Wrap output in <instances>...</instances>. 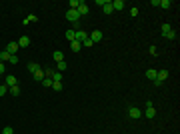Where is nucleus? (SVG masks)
I'll return each mask as SVG.
<instances>
[{
    "label": "nucleus",
    "instance_id": "a878e982",
    "mask_svg": "<svg viewBox=\"0 0 180 134\" xmlns=\"http://www.w3.org/2000/svg\"><path fill=\"white\" fill-rule=\"evenodd\" d=\"M56 68H58V72H64L66 70V62L62 60V62H56Z\"/></svg>",
    "mask_w": 180,
    "mask_h": 134
},
{
    "label": "nucleus",
    "instance_id": "423d86ee",
    "mask_svg": "<svg viewBox=\"0 0 180 134\" xmlns=\"http://www.w3.org/2000/svg\"><path fill=\"white\" fill-rule=\"evenodd\" d=\"M76 10H78V14H80V16H86V14L90 12V8H88V4H86V2H80Z\"/></svg>",
    "mask_w": 180,
    "mask_h": 134
},
{
    "label": "nucleus",
    "instance_id": "39448f33",
    "mask_svg": "<svg viewBox=\"0 0 180 134\" xmlns=\"http://www.w3.org/2000/svg\"><path fill=\"white\" fill-rule=\"evenodd\" d=\"M128 116H130V118H142V110L136 108V106H130V108H128Z\"/></svg>",
    "mask_w": 180,
    "mask_h": 134
},
{
    "label": "nucleus",
    "instance_id": "f257e3e1",
    "mask_svg": "<svg viewBox=\"0 0 180 134\" xmlns=\"http://www.w3.org/2000/svg\"><path fill=\"white\" fill-rule=\"evenodd\" d=\"M166 78H168V70H158V72H156V78L152 80V82H154V86H160Z\"/></svg>",
    "mask_w": 180,
    "mask_h": 134
},
{
    "label": "nucleus",
    "instance_id": "5701e85b",
    "mask_svg": "<svg viewBox=\"0 0 180 134\" xmlns=\"http://www.w3.org/2000/svg\"><path fill=\"white\" fill-rule=\"evenodd\" d=\"M80 42H76V40H74V42H70V48H72V52H80Z\"/></svg>",
    "mask_w": 180,
    "mask_h": 134
},
{
    "label": "nucleus",
    "instance_id": "aec40b11",
    "mask_svg": "<svg viewBox=\"0 0 180 134\" xmlns=\"http://www.w3.org/2000/svg\"><path fill=\"white\" fill-rule=\"evenodd\" d=\"M172 30V26L170 24H162V28H160V32H162V36H166V34Z\"/></svg>",
    "mask_w": 180,
    "mask_h": 134
},
{
    "label": "nucleus",
    "instance_id": "f8f14e48",
    "mask_svg": "<svg viewBox=\"0 0 180 134\" xmlns=\"http://www.w3.org/2000/svg\"><path fill=\"white\" fill-rule=\"evenodd\" d=\"M102 12H104V14H112V12H114V8H112V2H106V4L102 6Z\"/></svg>",
    "mask_w": 180,
    "mask_h": 134
},
{
    "label": "nucleus",
    "instance_id": "9d476101",
    "mask_svg": "<svg viewBox=\"0 0 180 134\" xmlns=\"http://www.w3.org/2000/svg\"><path fill=\"white\" fill-rule=\"evenodd\" d=\"M50 78H52V82H62V72H58V70H52Z\"/></svg>",
    "mask_w": 180,
    "mask_h": 134
},
{
    "label": "nucleus",
    "instance_id": "f704fd0d",
    "mask_svg": "<svg viewBox=\"0 0 180 134\" xmlns=\"http://www.w3.org/2000/svg\"><path fill=\"white\" fill-rule=\"evenodd\" d=\"M130 14H132V16H138V8H130Z\"/></svg>",
    "mask_w": 180,
    "mask_h": 134
},
{
    "label": "nucleus",
    "instance_id": "473e14b6",
    "mask_svg": "<svg viewBox=\"0 0 180 134\" xmlns=\"http://www.w3.org/2000/svg\"><path fill=\"white\" fill-rule=\"evenodd\" d=\"M82 46H86V48H90V46H92V40H90V38H86V40L82 42Z\"/></svg>",
    "mask_w": 180,
    "mask_h": 134
},
{
    "label": "nucleus",
    "instance_id": "f3484780",
    "mask_svg": "<svg viewBox=\"0 0 180 134\" xmlns=\"http://www.w3.org/2000/svg\"><path fill=\"white\" fill-rule=\"evenodd\" d=\"M28 70H30V72H38V70H42V68H40V64H36V62H30V64H28Z\"/></svg>",
    "mask_w": 180,
    "mask_h": 134
},
{
    "label": "nucleus",
    "instance_id": "a211bd4d",
    "mask_svg": "<svg viewBox=\"0 0 180 134\" xmlns=\"http://www.w3.org/2000/svg\"><path fill=\"white\" fill-rule=\"evenodd\" d=\"M32 76H34V80H38V82H42V80H44V70H38V72H34Z\"/></svg>",
    "mask_w": 180,
    "mask_h": 134
},
{
    "label": "nucleus",
    "instance_id": "4468645a",
    "mask_svg": "<svg viewBox=\"0 0 180 134\" xmlns=\"http://www.w3.org/2000/svg\"><path fill=\"white\" fill-rule=\"evenodd\" d=\"M38 20V16L36 14H28L26 18H24V24H32V22H36Z\"/></svg>",
    "mask_w": 180,
    "mask_h": 134
},
{
    "label": "nucleus",
    "instance_id": "412c9836",
    "mask_svg": "<svg viewBox=\"0 0 180 134\" xmlns=\"http://www.w3.org/2000/svg\"><path fill=\"white\" fill-rule=\"evenodd\" d=\"M52 78H48V76H44V80H42V86H46V88H52Z\"/></svg>",
    "mask_w": 180,
    "mask_h": 134
},
{
    "label": "nucleus",
    "instance_id": "dca6fc26",
    "mask_svg": "<svg viewBox=\"0 0 180 134\" xmlns=\"http://www.w3.org/2000/svg\"><path fill=\"white\" fill-rule=\"evenodd\" d=\"M158 6H160L162 10H168L170 6H172V2H170V0H160V4H158Z\"/></svg>",
    "mask_w": 180,
    "mask_h": 134
},
{
    "label": "nucleus",
    "instance_id": "6ab92c4d",
    "mask_svg": "<svg viewBox=\"0 0 180 134\" xmlns=\"http://www.w3.org/2000/svg\"><path fill=\"white\" fill-rule=\"evenodd\" d=\"M156 72H158V70H154V68L146 70V78H148V80H154V78H156Z\"/></svg>",
    "mask_w": 180,
    "mask_h": 134
},
{
    "label": "nucleus",
    "instance_id": "c85d7f7f",
    "mask_svg": "<svg viewBox=\"0 0 180 134\" xmlns=\"http://www.w3.org/2000/svg\"><path fill=\"white\" fill-rule=\"evenodd\" d=\"M52 88H54V90H58V92H60V90L64 88V84H62V82H54V84H52Z\"/></svg>",
    "mask_w": 180,
    "mask_h": 134
},
{
    "label": "nucleus",
    "instance_id": "b1692460",
    "mask_svg": "<svg viewBox=\"0 0 180 134\" xmlns=\"http://www.w3.org/2000/svg\"><path fill=\"white\" fill-rule=\"evenodd\" d=\"M64 36H66V40L74 42V30H66V32H64Z\"/></svg>",
    "mask_w": 180,
    "mask_h": 134
},
{
    "label": "nucleus",
    "instance_id": "20e7f679",
    "mask_svg": "<svg viewBox=\"0 0 180 134\" xmlns=\"http://www.w3.org/2000/svg\"><path fill=\"white\" fill-rule=\"evenodd\" d=\"M90 40H92V44H96V42H100L102 38H104V34H102V30H94V32L88 36Z\"/></svg>",
    "mask_w": 180,
    "mask_h": 134
},
{
    "label": "nucleus",
    "instance_id": "ddd939ff",
    "mask_svg": "<svg viewBox=\"0 0 180 134\" xmlns=\"http://www.w3.org/2000/svg\"><path fill=\"white\" fill-rule=\"evenodd\" d=\"M52 58H54L56 62H62V60H64V54H62L60 50H54V52H52Z\"/></svg>",
    "mask_w": 180,
    "mask_h": 134
},
{
    "label": "nucleus",
    "instance_id": "6e6552de",
    "mask_svg": "<svg viewBox=\"0 0 180 134\" xmlns=\"http://www.w3.org/2000/svg\"><path fill=\"white\" fill-rule=\"evenodd\" d=\"M4 80H6V86H8V88L18 84V82H16V76H12V74H6V76H4Z\"/></svg>",
    "mask_w": 180,
    "mask_h": 134
},
{
    "label": "nucleus",
    "instance_id": "bb28decb",
    "mask_svg": "<svg viewBox=\"0 0 180 134\" xmlns=\"http://www.w3.org/2000/svg\"><path fill=\"white\" fill-rule=\"evenodd\" d=\"M164 38H168V40H174V38H176V30H170V32L166 34Z\"/></svg>",
    "mask_w": 180,
    "mask_h": 134
},
{
    "label": "nucleus",
    "instance_id": "0eeeda50",
    "mask_svg": "<svg viewBox=\"0 0 180 134\" xmlns=\"http://www.w3.org/2000/svg\"><path fill=\"white\" fill-rule=\"evenodd\" d=\"M18 48H20V46H18V42H8V46H6V52H8V54H16V52H18Z\"/></svg>",
    "mask_w": 180,
    "mask_h": 134
},
{
    "label": "nucleus",
    "instance_id": "9b49d317",
    "mask_svg": "<svg viewBox=\"0 0 180 134\" xmlns=\"http://www.w3.org/2000/svg\"><path fill=\"white\" fill-rule=\"evenodd\" d=\"M18 46H20V48H26V46H30V36H22V38L18 40Z\"/></svg>",
    "mask_w": 180,
    "mask_h": 134
},
{
    "label": "nucleus",
    "instance_id": "c756f323",
    "mask_svg": "<svg viewBox=\"0 0 180 134\" xmlns=\"http://www.w3.org/2000/svg\"><path fill=\"white\" fill-rule=\"evenodd\" d=\"M6 92H8V86H6V84H0V96H4Z\"/></svg>",
    "mask_w": 180,
    "mask_h": 134
},
{
    "label": "nucleus",
    "instance_id": "4be33fe9",
    "mask_svg": "<svg viewBox=\"0 0 180 134\" xmlns=\"http://www.w3.org/2000/svg\"><path fill=\"white\" fill-rule=\"evenodd\" d=\"M8 92H10V94H14V96H18V94H20V86H18V84H16V86H10V88H8Z\"/></svg>",
    "mask_w": 180,
    "mask_h": 134
},
{
    "label": "nucleus",
    "instance_id": "cd10ccee",
    "mask_svg": "<svg viewBox=\"0 0 180 134\" xmlns=\"http://www.w3.org/2000/svg\"><path fill=\"white\" fill-rule=\"evenodd\" d=\"M8 62H10V64H18V56H16V54H10Z\"/></svg>",
    "mask_w": 180,
    "mask_h": 134
},
{
    "label": "nucleus",
    "instance_id": "72a5a7b5",
    "mask_svg": "<svg viewBox=\"0 0 180 134\" xmlns=\"http://www.w3.org/2000/svg\"><path fill=\"white\" fill-rule=\"evenodd\" d=\"M106 2H110V0H96V6H104Z\"/></svg>",
    "mask_w": 180,
    "mask_h": 134
},
{
    "label": "nucleus",
    "instance_id": "2eb2a0df",
    "mask_svg": "<svg viewBox=\"0 0 180 134\" xmlns=\"http://www.w3.org/2000/svg\"><path fill=\"white\" fill-rule=\"evenodd\" d=\"M154 116H156V110H154V108H146V110H144V118H154Z\"/></svg>",
    "mask_w": 180,
    "mask_h": 134
},
{
    "label": "nucleus",
    "instance_id": "1a4fd4ad",
    "mask_svg": "<svg viewBox=\"0 0 180 134\" xmlns=\"http://www.w3.org/2000/svg\"><path fill=\"white\" fill-rule=\"evenodd\" d=\"M112 8L114 10H124V8H126V2H124V0H114Z\"/></svg>",
    "mask_w": 180,
    "mask_h": 134
},
{
    "label": "nucleus",
    "instance_id": "7c9ffc66",
    "mask_svg": "<svg viewBox=\"0 0 180 134\" xmlns=\"http://www.w3.org/2000/svg\"><path fill=\"white\" fill-rule=\"evenodd\" d=\"M0 76H6V66H4V62H0Z\"/></svg>",
    "mask_w": 180,
    "mask_h": 134
},
{
    "label": "nucleus",
    "instance_id": "7ed1b4c3",
    "mask_svg": "<svg viewBox=\"0 0 180 134\" xmlns=\"http://www.w3.org/2000/svg\"><path fill=\"white\" fill-rule=\"evenodd\" d=\"M86 38H88L86 30H82V28H80V30H74V40H76V42H80V44H82Z\"/></svg>",
    "mask_w": 180,
    "mask_h": 134
},
{
    "label": "nucleus",
    "instance_id": "f03ea898",
    "mask_svg": "<svg viewBox=\"0 0 180 134\" xmlns=\"http://www.w3.org/2000/svg\"><path fill=\"white\" fill-rule=\"evenodd\" d=\"M66 20H70L72 24L80 22V14H78V10H70V8H68V10H66Z\"/></svg>",
    "mask_w": 180,
    "mask_h": 134
},
{
    "label": "nucleus",
    "instance_id": "393cba45",
    "mask_svg": "<svg viewBox=\"0 0 180 134\" xmlns=\"http://www.w3.org/2000/svg\"><path fill=\"white\" fill-rule=\"evenodd\" d=\"M8 58H10V54L4 50V52H0V62H8Z\"/></svg>",
    "mask_w": 180,
    "mask_h": 134
},
{
    "label": "nucleus",
    "instance_id": "2f4dec72",
    "mask_svg": "<svg viewBox=\"0 0 180 134\" xmlns=\"http://www.w3.org/2000/svg\"><path fill=\"white\" fill-rule=\"evenodd\" d=\"M2 134H14V130H12L10 126H6V128H4V130H2Z\"/></svg>",
    "mask_w": 180,
    "mask_h": 134
}]
</instances>
